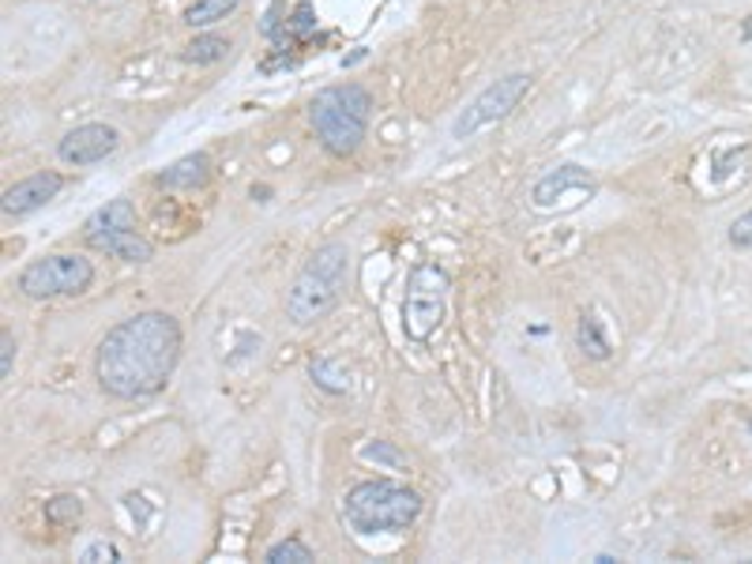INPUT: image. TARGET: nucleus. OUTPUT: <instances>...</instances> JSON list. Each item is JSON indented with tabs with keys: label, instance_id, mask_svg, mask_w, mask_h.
<instances>
[{
	"label": "nucleus",
	"instance_id": "1",
	"mask_svg": "<svg viewBox=\"0 0 752 564\" xmlns=\"http://www.w3.org/2000/svg\"><path fill=\"white\" fill-rule=\"evenodd\" d=\"M181 324L162 309H147L113 324L95 350V380L110 399L143 403L166 391L181 362Z\"/></svg>",
	"mask_w": 752,
	"mask_h": 564
},
{
	"label": "nucleus",
	"instance_id": "2",
	"mask_svg": "<svg viewBox=\"0 0 752 564\" xmlns=\"http://www.w3.org/2000/svg\"><path fill=\"white\" fill-rule=\"evenodd\" d=\"M350 279V249L342 241H324L321 249H313L305 256V264L298 267L293 283L286 286V321L293 328H313L316 321L331 313L347 293Z\"/></svg>",
	"mask_w": 752,
	"mask_h": 564
},
{
	"label": "nucleus",
	"instance_id": "3",
	"mask_svg": "<svg viewBox=\"0 0 752 564\" xmlns=\"http://www.w3.org/2000/svg\"><path fill=\"white\" fill-rule=\"evenodd\" d=\"M422 493L403 481H358L342 501V519L354 535H403L422 516Z\"/></svg>",
	"mask_w": 752,
	"mask_h": 564
},
{
	"label": "nucleus",
	"instance_id": "4",
	"mask_svg": "<svg viewBox=\"0 0 752 564\" xmlns=\"http://www.w3.org/2000/svg\"><path fill=\"white\" fill-rule=\"evenodd\" d=\"M369 113H373V95L362 84H339L313 95V102H309V125H313L324 151L335 154V159H347V154H354L365 143Z\"/></svg>",
	"mask_w": 752,
	"mask_h": 564
},
{
	"label": "nucleus",
	"instance_id": "5",
	"mask_svg": "<svg viewBox=\"0 0 752 564\" xmlns=\"http://www.w3.org/2000/svg\"><path fill=\"white\" fill-rule=\"evenodd\" d=\"M84 241L87 249L105 252V256L121 260V264H151L154 245L136 230V208L133 200L117 196L105 208H98L84 223Z\"/></svg>",
	"mask_w": 752,
	"mask_h": 564
},
{
	"label": "nucleus",
	"instance_id": "6",
	"mask_svg": "<svg viewBox=\"0 0 752 564\" xmlns=\"http://www.w3.org/2000/svg\"><path fill=\"white\" fill-rule=\"evenodd\" d=\"M448 290L452 279L440 264L433 260H418L406 275V293H403V335L411 342H425L433 331L444 324L448 313Z\"/></svg>",
	"mask_w": 752,
	"mask_h": 564
},
{
	"label": "nucleus",
	"instance_id": "7",
	"mask_svg": "<svg viewBox=\"0 0 752 564\" xmlns=\"http://www.w3.org/2000/svg\"><path fill=\"white\" fill-rule=\"evenodd\" d=\"M95 283V264L79 252H53V256L30 260L15 279V290L27 301H57L79 298Z\"/></svg>",
	"mask_w": 752,
	"mask_h": 564
},
{
	"label": "nucleus",
	"instance_id": "8",
	"mask_svg": "<svg viewBox=\"0 0 752 564\" xmlns=\"http://www.w3.org/2000/svg\"><path fill=\"white\" fill-rule=\"evenodd\" d=\"M530 72H509V76L493 79V84L486 87L474 102L467 105V110L460 113V121H455V140H471V136H478L481 128L497 125V121H504L512 110L519 105V98L530 91Z\"/></svg>",
	"mask_w": 752,
	"mask_h": 564
},
{
	"label": "nucleus",
	"instance_id": "9",
	"mask_svg": "<svg viewBox=\"0 0 752 564\" xmlns=\"http://www.w3.org/2000/svg\"><path fill=\"white\" fill-rule=\"evenodd\" d=\"M121 147V133L113 125H79L57 143V159L64 166H95Z\"/></svg>",
	"mask_w": 752,
	"mask_h": 564
},
{
	"label": "nucleus",
	"instance_id": "10",
	"mask_svg": "<svg viewBox=\"0 0 752 564\" xmlns=\"http://www.w3.org/2000/svg\"><path fill=\"white\" fill-rule=\"evenodd\" d=\"M64 188V177L57 170H42V174H30L23 181H15L0 200L4 218H27L35 211H42L49 200H57V192Z\"/></svg>",
	"mask_w": 752,
	"mask_h": 564
},
{
	"label": "nucleus",
	"instance_id": "11",
	"mask_svg": "<svg viewBox=\"0 0 752 564\" xmlns=\"http://www.w3.org/2000/svg\"><path fill=\"white\" fill-rule=\"evenodd\" d=\"M568 192H594V174L584 166H576V162H564V166H553L546 177H538L535 188H530V203L535 208H553V203L561 200V196Z\"/></svg>",
	"mask_w": 752,
	"mask_h": 564
},
{
	"label": "nucleus",
	"instance_id": "12",
	"mask_svg": "<svg viewBox=\"0 0 752 564\" xmlns=\"http://www.w3.org/2000/svg\"><path fill=\"white\" fill-rule=\"evenodd\" d=\"M211 177V159L203 151L196 154H185V159H177L174 166H166L159 177H154V185L159 188H170V192H196V188H203Z\"/></svg>",
	"mask_w": 752,
	"mask_h": 564
},
{
	"label": "nucleus",
	"instance_id": "13",
	"mask_svg": "<svg viewBox=\"0 0 752 564\" xmlns=\"http://www.w3.org/2000/svg\"><path fill=\"white\" fill-rule=\"evenodd\" d=\"M237 8V0H192V4L185 8V27L192 30H208L215 27V23H223L226 15H230Z\"/></svg>",
	"mask_w": 752,
	"mask_h": 564
},
{
	"label": "nucleus",
	"instance_id": "14",
	"mask_svg": "<svg viewBox=\"0 0 752 564\" xmlns=\"http://www.w3.org/2000/svg\"><path fill=\"white\" fill-rule=\"evenodd\" d=\"M230 53V42L223 35H196L192 42L181 49V61L188 64H218Z\"/></svg>",
	"mask_w": 752,
	"mask_h": 564
},
{
	"label": "nucleus",
	"instance_id": "15",
	"mask_svg": "<svg viewBox=\"0 0 752 564\" xmlns=\"http://www.w3.org/2000/svg\"><path fill=\"white\" fill-rule=\"evenodd\" d=\"M309 376H313L316 388L328 391V396H347L350 391V376L335 362H328V358H313V362H309Z\"/></svg>",
	"mask_w": 752,
	"mask_h": 564
},
{
	"label": "nucleus",
	"instance_id": "16",
	"mask_svg": "<svg viewBox=\"0 0 752 564\" xmlns=\"http://www.w3.org/2000/svg\"><path fill=\"white\" fill-rule=\"evenodd\" d=\"M576 339H579V350H584L587 358H594V362H606L610 358V342H606V335H602L599 316H584Z\"/></svg>",
	"mask_w": 752,
	"mask_h": 564
},
{
	"label": "nucleus",
	"instance_id": "17",
	"mask_svg": "<svg viewBox=\"0 0 752 564\" xmlns=\"http://www.w3.org/2000/svg\"><path fill=\"white\" fill-rule=\"evenodd\" d=\"M267 564H313L316 553L313 546H305L301 538H286V542H275L272 550L264 553Z\"/></svg>",
	"mask_w": 752,
	"mask_h": 564
},
{
	"label": "nucleus",
	"instance_id": "18",
	"mask_svg": "<svg viewBox=\"0 0 752 564\" xmlns=\"http://www.w3.org/2000/svg\"><path fill=\"white\" fill-rule=\"evenodd\" d=\"M79 516H84V501L76 493H61L46 501V519L57 523V527H72V523H79Z\"/></svg>",
	"mask_w": 752,
	"mask_h": 564
},
{
	"label": "nucleus",
	"instance_id": "19",
	"mask_svg": "<svg viewBox=\"0 0 752 564\" xmlns=\"http://www.w3.org/2000/svg\"><path fill=\"white\" fill-rule=\"evenodd\" d=\"M316 27V20H313V4H298L293 8V20L286 23V30H283V38H301V35H309V30Z\"/></svg>",
	"mask_w": 752,
	"mask_h": 564
},
{
	"label": "nucleus",
	"instance_id": "20",
	"mask_svg": "<svg viewBox=\"0 0 752 564\" xmlns=\"http://www.w3.org/2000/svg\"><path fill=\"white\" fill-rule=\"evenodd\" d=\"M362 455H365V460H376V463H388V467H403V463H406V455L396 452V448H391L388 440H376V444H365Z\"/></svg>",
	"mask_w": 752,
	"mask_h": 564
},
{
	"label": "nucleus",
	"instance_id": "21",
	"mask_svg": "<svg viewBox=\"0 0 752 564\" xmlns=\"http://www.w3.org/2000/svg\"><path fill=\"white\" fill-rule=\"evenodd\" d=\"M79 561H84V564H98V561L117 564V561H121V550H117L113 542H91L84 553H79Z\"/></svg>",
	"mask_w": 752,
	"mask_h": 564
},
{
	"label": "nucleus",
	"instance_id": "22",
	"mask_svg": "<svg viewBox=\"0 0 752 564\" xmlns=\"http://www.w3.org/2000/svg\"><path fill=\"white\" fill-rule=\"evenodd\" d=\"M15 369V335L12 328H0V376H12Z\"/></svg>",
	"mask_w": 752,
	"mask_h": 564
},
{
	"label": "nucleus",
	"instance_id": "23",
	"mask_svg": "<svg viewBox=\"0 0 752 564\" xmlns=\"http://www.w3.org/2000/svg\"><path fill=\"white\" fill-rule=\"evenodd\" d=\"M730 245L734 249H752V211L730 223Z\"/></svg>",
	"mask_w": 752,
	"mask_h": 564
},
{
	"label": "nucleus",
	"instance_id": "24",
	"mask_svg": "<svg viewBox=\"0 0 752 564\" xmlns=\"http://www.w3.org/2000/svg\"><path fill=\"white\" fill-rule=\"evenodd\" d=\"M249 196H252V200H260V203H267V196H272V188H267V185H252V188H249Z\"/></svg>",
	"mask_w": 752,
	"mask_h": 564
},
{
	"label": "nucleus",
	"instance_id": "25",
	"mask_svg": "<svg viewBox=\"0 0 752 564\" xmlns=\"http://www.w3.org/2000/svg\"><path fill=\"white\" fill-rule=\"evenodd\" d=\"M741 35H745V38H749V42H752V20L745 23V30H741Z\"/></svg>",
	"mask_w": 752,
	"mask_h": 564
},
{
	"label": "nucleus",
	"instance_id": "26",
	"mask_svg": "<svg viewBox=\"0 0 752 564\" xmlns=\"http://www.w3.org/2000/svg\"><path fill=\"white\" fill-rule=\"evenodd\" d=\"M749 437H752V418H749Z\"/></svg>",
	"mask_w": 752,
	"mask_h": 564
}]
</instances>
